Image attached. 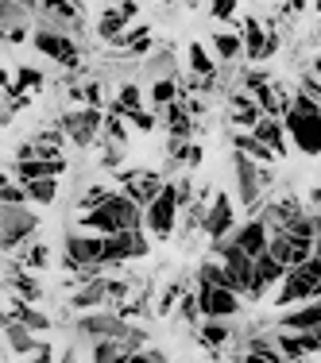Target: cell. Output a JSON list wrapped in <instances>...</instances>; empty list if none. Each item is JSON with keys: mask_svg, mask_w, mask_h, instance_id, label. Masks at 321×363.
<instances>
[{"mask_svg": "<svg viewBox=\"0 0 321 363\" xmlns=\"http://www.w3.org/2000/svg\"><path fill=\"white\" fill-rule=\"evenodd\" d=\"M39 232V213H31L28 205H0V252L8 259L20 255L28 244H36Z\"/></svg>", "mask_w": 321, "mask_h": 363, "instance_id": "1", "label": "cell"}, {"mask_svg": "<svg viewBox=\"0 0 321 363\" xmlns=\"http://www.w3.org/2000/svg\"><path fill=\"white\" fill-rule=\"evenodd\" d=\"M105 116H109V108H66V112H58L55 128L77 151H89L105 135Z\"/></svg>", "mask_w": 321, "mask_h": 363, "instance_id": "2", "label": "cell"}, {"mask_svg": "<svg viewBox=\"0 0 321 363\" xmlns=\"http://www.w3.org/2000/svg\"><path fill=\"white\" fill-rule=\"evenodd\" d=\"M321 298V259H310V263H302L298 271H290L283 279V286L275 290V306L283 309H298L306 306V301Z\"/></svg>", "mask_w": 321, "mask_h": 363, "instance_id": "3", "label": "cell"}, {"mask_svg": "<svg viewBox=\"0 0 321 363\" xmlns=\"http://www.w3.org/2000/svg\"><path fill=\"white\" fill-rule=\"evenodd\" d=\"M128 328H132V321H124L116 309L77 313V321H74V340L85 344V348H93V344H101V340H124Z\"/></svg>", "mask_w": 321, "mask_h": 363, "instance_id": "4", "label": "cell"}, {"mask_svg": "<svg viewBox=\"0 0 321 363\" xmlns=\"http://www.w3.org/2000/svg\"><path fill=\"white\" fill-rule=\"evenodd\" d=\"M178 217H182V201H178V182L167 178L163 194L155 197L151 205L143 209V228L151 232L155 240H170L178 228Z\"/></svg>", "mask_w": 321, "mask_h": 363, "instance_id": "5", "label": "cell"}, {"mask_svg": "<svg viewBox=\"0 0 321 363\" xmlns=\"http://www.w3.org/2000/svg\"><path fill=\"white\" fill-rule=\"evenodd\" d=\"M62 267L66 274L82 271V267H105V236L93 232H66L62 236Z\"/></svg>", "mask_w": 321, "mask_h": 363, "instance_id": "6", "label": "cell"}, {"mask_svg": "<svg viewBox=\"0 0 321 363\" xmlns=\"http://www.w3.org/2000/svg\"><path fill=\"white\" fill-rule=\"evenodd\" d=\"M31 47H36L39 55H47L50 62H58L66 74L82 70V43H77L74 35H62V31H50V28H36Z\"/></svg>", "mask_w": 321, "mask_h": 363, "instance_id": "7", "label": "cell"}, {"mask_svg": "<svg viewBox=\"0 0 321 363\" xmlns=\"http://www.w3.org/2000/svg\"><path fill=\"white\" fill-rule=\"evenodd\" d=\"M232 170H236V205H244L248 217H256L263 209V167L251 162L248 155L232 151Z\"/></svg>", "mask_w": 321, "mask_h": 363, "instance_id": "8", "label": "cell"}, {"mask_svg": "<svg viewBox=\"0 0 321 363\" xmlns=\"http://www.w3.org/2000/svg\"><path fill=\"white\" fill-rule=\"evenodd\" d=\"M116 186H120V194H128L140 209H147V205L163 194L167 178H163L159 170H147V167H128V170H120V174H116Z\"/></svg>", "mask_w": 321, "mask_h": 363, "instance_id": "9", "label": "cell"}, {"mask_svg": "<svg viewBox=\"0 0 321 363\" xmlns=\"http://www.w3.org/2000/svg\"><path fill=\"white\" fill-rule=\"evenodd\" d=\"M151 252V240L147 232H120V236H105V267L109 271H120L132 259H147Z\"/></svg>", "mask_w": 321, "mask_h": 363, "instance_id": "10", "label": "cell"}, {"mask_svg": "<svg viewBox=\"0 0 321 363\" xmlns=\"http://www.w3.org/2000/svg\"><path fill=\"white\" fill-rule=\"evenodd\" d=\"M202 232L210 236V244L229 240L236 232V201L229 194H213L210 209H205V220H202Z\"/></svg>", "mask_w": 321, "mask_h": 363, "instance_id": "11", "label": "cell"}, {"mask_svg": "<svg viewBox=\"0 0 321 363\" xmlns=\"http://www.w3.org/2000/svg\"><path fill=\"white\" fill-rule=\"evenodd\" d=\"M197 301H202V317L205 321H232L244 306V298L232 290H221V286H197Z\"/></svg>", "mask_w": 321, "mask_h": 363, "instance_id": "12", "label": "cell"}, {"mask_svg": "<svg viewBox=\"0 0 321 363\" xmlns=\"http://www.w3.org/2000/svg\"><path fill=\"white\" fill-rule=\"evenodd\" d=\"M286 135L294 140L302 155H321V116H298V112H286L283 116Z\"/></svg>", "mask_w": 321, "mask_h": 363, "instance_id": "13", "label": "cell"}, {"mask_svg": "<svg viewBox=\"0 0 321 363\" xmlns=\"http://www.w3.org/2000/svg\"><path fill=\"white\" fill-rule=\"evenodd\" d=\"M229 240L240 247V252L259 259V255H267V247H271V228L263 224V217H248V220L236 224V232H232Z\"/></svg>", "mask_w": 321, "mask_h": 363, "instance_id": "14", "label": "cell"}, {"mask_svg": "<svg viewBox=\"0 0 321 363\" xmlns=\"http://www.w3.org/2000/svg\"><path fill=\"white\" fill-rule=\"evenodd\" d=\"M4 321H16L23 328H31L36 336H43V333L55 328V321H50L43 309H36L31 301H23V298H16V294H8V301H4Z\"/></svg>", "mask_w": 321, "mask_h": 363, "instance_id": "15", "label": "cell"}, {"mask_svg": "<svg viewBox=\"0 0 321 363\" xmlns=\"http://www.w3.org/2000/svg\"><path fill=\"white\" fill-rule=\"evenodd\" d=\"M229 124H232V132H256L259 128V120H263V108L256 105V97L244 89H229Z\"/></svg>", "mask_w": 321, "mask_h": 363, "instance_id": "16", "label": "cell"}, {"mask_svg": "<svg viewBox=\"0 0 321 363\" xmlns=\"http://www.w3.org/2000/svg\"><path fill=\"white\" fill-rule=\"evenodd\" d=\"M4 286H8V294H16V298L31 301V306H36V301L43 298V282L20 263V259H8V267H4Z\"/></svg>", "mask_w": 321, "mask_h": 363, "instance_id": "17", "label": "cell"}, {"mask_svg": "<svg viewBox=\"0 0 321 363\" xmlns=\"http://www.w3.org/2000/svg\"><path fill=\"white\" fill-rule=\"evenodd\" d=\"M66 167H70L66 159H55V162H47V159H31V162H12V170H8V174L20 182V186H31V182H47V178H55V182H58V178L66 174Z\"/></svg>", "mask_w": 321, "mask_h": 363, "instance_id": "18", "label": "cell"}, {"mask_svg": "<svg viewBox=\"0 0 321 363\" xmlns=\"http://www.w3.org/2000/svg\"><path fill=\"white\" fill-rule=\"evenodd\" d=\"M240 39H244V58L251 66L267 62V23L259 16H240Z\"/></svg>", "mask_w": 321, "mask_h": 363, "instance_id": "19", "label": "cell"}, {"mask_svg": "<svg viewBox=\"0 0 321 363\" xmlns=\"http://www.w3.org/2000/svg\"><path fill=\"white\" fill-rule=\"evenodd\" d=\"M159 120H163V128H167V140H194V135L202 132V124L190 116L186 101H175L170 108H163Z\"/></svg>", "mask_w": 321, "mask_h": 363, "instance_id": "20", "label": "cell"}, {"mask_svg": "<svg viewBox=\"0 0 321 363\" xmlns=\"http://www.w3.org/2000/svg\"><path fill=\"white\" fill-rule=\"evenodd\" d=\"M143 82L147 85H159V82H182V74H178V58H175V50L170 47H159L151 58L143 62Z\"/></svg>", "mask_w": 321, "mask_h": 363, "instance_id": "21", "label": "cell"}, {"mask_svg": "<svg viewBox=\"0 0 321 363\" xmlns=\"http://www.w3.org/2000/svg\"><path fill=\"white\" fill-rule=\"evenodd\" d=\"M210 50H213L217 62H224V66L240 62V58H244V39H240V28H213Z\"/></svg>", "mask_w": 321, "mask_h": 363, "instance_id": "22", "label": "cell"}, {"mask_svg": "<svg viewBox=\"0 0 321 363\" xmlns=\"http://www.w3.org/2000/svg\"><path fill=\"white\" fill-rule=\"evenodd\" d=\"M314 328H321V298L306 301L298 309H286L279 317V333H314Z\"/></svg>", "mask_w": 321, "mask_h": 363, "instance_id": "23", "label": "cell"}, {"mask_svg": "<svg viewBox=\"0 0 321 363\" xmlns=\"http://www.w3.org/2000/svg\"><path fill=\"white\" fill-rule=\"evenodd\" d=\"M66 306L77 309V313H97V309H109V279H97V282H89V286H77L70 298H66Z\"/></svg>", "mask_w": 321, "mask_h": 363, "instance_id": "24", "label": "cell"}, {"mask_svg": "<svg viewBox=\"0 0 321 363\" xmlns=\"http://www.w3.org/2000/svg\"><path fill=\"white\" fill-rule=\"evenodd\" d=\"M194 279H197V286H221V290H232V294H240V298H244V290H240L236 279H232V271L221 263V259H213V255L197 263Z\"/></svg>", "mask_w": 321, "mask_h": 363, "instance_id": "25", "label": "cell"}, {"mask_svg": "<svg viewBox=\"0 0 321 363\" xmlns=\"http://www.w3.org/2000/svg\"><path fill=\"white\" fill-rule=\"evenodd\" d=\"M4 340H8V352H12V356H39V352L50 348L47 340H39L31 328H23L16 321H4Z\"/></svg>", "mask_w": 321, "mask_h": 363, "instance_id": "26", "label": "cell"}, {"mask_svg": "<svg viewBox=\"0 0 321 363\" xmlns=\"http://www.w3.org/2000/svg\"><path fill=\"white\" fill-rule=\"evenodd\" d=\"M194 336H197L202 348H210L213 356H221V352L236 340V328H232V321H202L194 328Z\"/></svg>", "mask_w": 321, "mask_h": 363, "instance_id": "27", "label": "cell"}, {"mask_svg": "<svg viewBox=\"0 0 321 363\" xmlns=\"http://www.w3.org/2000/svg\"><path fill=\"white\" fill-rule=\"evenodd\" d=\"M132 28V20H128L124 16V8L120 4H109V8H101V16H97V23H93V31H97V39L101 43H116L120 35H124V31Z\"/></svg>", "mask_w": 321, "mask_h": 363, "instance_id": "28", "label": "cell"}, {"mask_svg": "<svg viewBox=\"0 0 321 363\" xmlns=\"http://www.w3.org/2000/svg\"><path fill=\"white\" fill-rule=\"evenodd\" d=\"M229 143H232V151L248 155V159H251V162H259V167H271V162L279 159V155H275V151H267V147L259 143L251 132H232V135H229Z\"/></svg>", "mask_w": 321, "mask_h": 363, "instance_id": "29", "label": "cell"}, {"mask_svg": "<svg viewBox=\"0 0 321 363\" xmlns=\"http://www.w3.org/2000/svg\"><path fill=\"white\" fill-rule=\"evenodd\" d=\"M186 66H190V74H194V77H217V74H221V70H217L221 62L213 58V50L205 47V43H197V39L186 47Z\"/></svg>", "mask_w": 321, "mask_h": 363, "instance_id": "30", "label": "cell"}, {"mask_svg": "<svg viewBox=\"0 0 321 363\" xmlns=\"http://www.w3.org/2000/svg\"><path fill=\"white\" fill-rule=\"evenodd\" d=\"M251 135H256V140L263 143L267 151H275V155H279V159L286 155V124H283V120L263 116V120H259V128H256Z\"/></svg>", "mask_w": 321, "mask_h": 363, "instance_id": "31", "label": "cell"}, {"mask_svg": "<svg viewBox=\"0 0 321 363\" xmlns=\"http://www.w3.org/2000/svg\"><path fill=\"white\" fill-rule=\"evenodd\" d=\"M286 274H290V271H286V267H283V263H279V259H275L271 252L256 259V279H259V286H267V290L275 286V290H279Z\"/></svg>", "mask_w": 321, "mask_h": 363, "instance_id": "32", "label": "cell"}, {"mask_svg": "<svg viewBox=\"0 0 321 363\" xmlns=\"http://www.w3.org/2000/svg\"><path fill=\"white\" fill-rule=\"evenodd\" d=\"M182 298H186V279L167 282V286H163V294L155 298V317H175Z\"/></svg>", "mask_w": 321, "mask_h": 363, "instance_id": "33", "label": "cell"}, {"mask_svg": "<svg viewBox=\"0 0 321 363\" xmlns=\"http://www.w3.org/2000/svg\"><path fill=\"white\" fill-rule=\"evenodd\" d=\"M132 352L124 348V340H101L89 348V363H128Z\"/></svg>", "mask_w": 321, "mask_h": 363, "instance_id": "34", "label": "cell"}, {"mask_svg": "<svg viewBox=\"0 0 321 363\" xmlns=\"http://www.w3.org/2000/svg\"><path fill=\"white\" fill-rule=\"evenodd\" d=\"M147 101L155 105V112L170 108L175 101H182V82H159V85H147Z\"/></svg>", "mask_w": 321, "mask_h": 363, "instance_id": "35", "label": "cell"}, {"mask_svg": "<svg viewBox=\"0 0 321 363\" xmlns=\"http://www.w3.org/2000/svg\"><path fill=\"white\" fill-rule=\"evenodd\" d=\"M12 259H20L28 271H43V267H50V247L43 244V240H36V244H28L20 255H12Z\"/></svg>", "mask_w": 321, "mask_h": 363, "instance_id": "36", "label": "cell"}, {"mask_svg": "<svg viewBox=\"0 0 321 363\" xmlns=\"http://www.w3.org/2000/svg\"><path fill=\"white\" fill-rule=\"evenodd\" d=\"M175 317L182 325H194V328L205 321V317H202V301H197V290H186V298L178 301V313Z\"/></svg>", "mask_w": 321, "mask_h": 363, "instance_id": "37", "label": "cell"}, {"mask_svg": "<svg viewBox=\"0 0 321 363\" xmlns=\"http://www.w3.org/2000/svg\"><path fill=\"white\" fill-rule=\"evenodd\" d=\"M23 189H28V201H31V205H55V201H58V182H55V178L31 182V186H23Z\"/></svg>", "mask_w": 321, "mask_h": 363, "instance_id": "38", "label": "cell"}, {"mask_svg": "<svg viewBox=\"0 0 321 363\" xmlns=\"http://www.w3.org/2000/svg\"><path fill=\"white\" fill-rule=\"evenodd\" d=\"M124 155H128V147H120V143H109V140H101V155H97V162H101V170H124Z\"/></svg>", "mask_w": 321, "mask_h": 363, "instance_id": "39", "label": "cell"}, {"mask_svg": "<svg viewBox=\"0 0 321 363\" xmlns=\"http://www.w3.org/2000/svg\"><path fill=\"white\" fill-rule=\"evenodd\" d=\"M0 205H28V189L12 174H0Z\"/></svg>", "mask_w": 321, "mask_h": 363, "instance_id": "40", "label": "cell"}, {"mask_svg": "<svg viewBox=\"0 0 321 363\" xmlns=\"http://www.w3.org/2000/svg\"><path fill=\"white\" fill-rule=\"evenodd\" d=\"M82 108H105V85H101V77H85L82 82Z\"/></svg>", "mask_w": 321, "mask_h": 363, "instance_id": "41", "label": "cell"}, {"mask_svg": "<svg viewBox=\"0 0 321 363\" xmlns=\"http://www.w3.org/2000/svg\"><path fill=\"white\" fill-rule=\"evenodd\" d=\"M101 140H109V143H120V147H128V120L124 116H105V135Z\"/></svg>", "mask_w": 321, "mask_h": 363, "instance_id": "42", "label": "cell"}, {"mask_svg": "<svg viewBox=\"0 0 321 363\" xmlns=\"http://www.w3.org/2000/svg\"><path fill=\"white\" fill-rule=\"evenodd\" d=\"M210 16H213V20H221V23H236V28H240V4H236V0H213Z\"/></svg>", "mask_w": 321, "mask_h": 363, "instance_id": "43", "label": "cell"}, {"mask_svg": "<svg viewBox=\"0 0 321 363\" xmlns=\"http://www.w3.org/2000/svg\"><path fill=\"white\" fill-rule=\"evenodd\" d=\"M298 93L302 97H310L314 105L321 108V77L314 74V70H302V77H298Z\"/></svg>", "mask_w": 321, "mask_h": 363, "instance_id": "44", "label": "cell"}, {"mask_svg": "<svg viewBox=\"0 0 321 363\" xmlns=\"http://www.w3.org/2000/svg\"><path fill=\"white\" fill-rule=\"evenodd\" d=\"M128 124H132L136 132H155V128H159V112L136 108V112H128Z\"/></svg>", "mask_w": 321, "mask_h": 363, "instance_id": "45", "label": "cell"}, {"mask_svg": "<svg viewBox=\"0 0 321 363\" xmlns=\"http://www.w3.org/2000/svg\"><path fill=\"white\" fill-rule=\"evenodd\" d=\"M124 348L132 352V356H136V352H143V348H151V344H147V328H140V325H132V328H128Z\"/></svg>", "mask_w": 321, "mask_h": 363, "instance_id": "46", "label": "cell"}, {"mask_svg": "<svg viewBox=\"0 0 321 363\" xmlns=\"http://www.w3.org/2000/svg\"><path fill=\"white\" fill-rule=\"evenodd\" d=\"M236 363H290V359L275 348V352H263V356L259 352H244V356H236Z\"/></svg>", "mask_w": 321, "mask_h": 363, "instance_id": "47", "label": "cell"}, {"mask_svg": "<svg viewBox=\"0 0 321 363\" xmlns=\"http://www.w3.org/2000/svg\"><path fill=\"white\" fill-rule=\"evenodd\" d=\"M128 363H170V356L163 348H143V352H136Z\"/></svg>", "mask_w": 321, "mask_h": 363, "instance_id": "48", "label": "cell"}, {"mask_svg": "<svg viewBox=\"0 0 321 363\" xmlns=\"http://www.w3.org/2000/svg\"><path fill=\"white\" fill-rule=\"evenodd\" d=\"M28 363H58V359H55V352L47 348V352H39V356H31Z\"/></svg>", "mask_w": 321, "mask_h": 363, "instance_id": "49", "label": "cell"}, {"mask_svg": "<svg viewBox=\"0 0 321 363\" xmlns=\"http://www.w3.org/2000/svg\"><path fill=\"white\" fill-rule=\"evenodd\" d=\"M120 8H124L128 20H136V16H140V4H132V0H128V4H120Z\"/></svg>", "mask_w": 321, "mask_h": 363, "instance_id": "50", "label": "cell"}, {"mask_svg": "<svg viewBox=\"0 0 321 363\" xmlns=\"http://www.w3.org/2000/svg\"><path fill=\"white\" fill-rule=\"evenodd\" d=\"M310 70H314V74H317V77H321V55H317V58H314V62H310Z\"/></svg>", "mask_w": 321, "mask_h": 363, "instance_id": "51", "label": "cell"}, {"mask_svg": "<svg viewBox=\"0 0 321 363\" xmlns=\"http://www.w3.org/2000/svg\"><path fill=\"white\" fill-rule=\"evenodd\" d=\"M314 259H321V232H317V240H314Z\"/></svg>", "mask_w": 321, "mask_h": 363, "instance_id": "52", "label": "cell"}, {"mask_svg": "<svg viewBox=\"0 0 321 363\" xmlns=\"http://www.w3.org/2000/svg\"><path fill=\"white\" fill-rule=\"evenodd\" d=\"M294 363H314V359H310V356H306V359H294Z\"/></svg>", "mask_w": 321, "mask_h": 363, "instance_id": "53", "label": "cell"}]
</instances>
